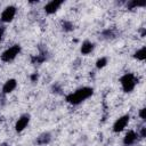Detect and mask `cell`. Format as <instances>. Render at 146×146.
<instances>
[{
    "label": "cell",
    "mask_w": 146,
    "mask_h": 146,
    "mask_svg": "<svg viewBox=\"0 0 146 146\" xmlns=\"http://www.w3.org/2000/svg\"><path fill=\"white\" fill-rule=\"evenodd\" d=\"M94 94V89L91 87H82L76 89L74 92H71L66 96V102L71 105H80L82 102L90 98Z\"/></svg>",
    "instance_id": "6da1fadb"
},
{
    "label": "cell",
    "mask_w": 146,
    "mask_h": 146,
    "mask_svg": "<svg viewBox=\"0 0 146 146\" xmlns=\"http://www.w3.org/2000/svg\"><path fill=\"white\" fill-rule=\"evenodd\" d=\"M120 83L124 92L129 94L133 91L136 84H137V78L133 73H125L120 78Z\"/></svg>",
    "instance_id": "7a4b0ae2"
},
{
    "label": "cell",
    "mask_w": 146,
    "mask_h": 146,
    "mask_svg": "<svg viewBox=\"0 0 146 146\" xmlns=\"http://www.w3.org/2000/svg\"><path fill=\"white\" fill-rule=\"evenodd\" d=\"M21 50H22V48H21L19 44H14V46L7 48V49L1 54L0 59H1L3 63H10V62H13V60L19 55Z\"/></svg>",
    "instance_id": "3957f363"
},
{
    "label": "cell",
    "mask_w": 146,
    "mask_h": 146,
    "mask_svg": "<svg viewBox=\"0 0 146 146\" xmlns=\"http://www.w3.org/2000/svg\"><path fill=\"white\" fill-rule=\"evenodd\" d=\"M16 13H17V8L15 6H8L2 10L1 16H0V21L2 23H10L15 18Z\"/></svg>",
    "instance_id": "277c9868"
},
{
    "label": "cell",
    "mask_w": 146,
    "mask_h": 146,
    "mask_svg": "<svg viewBox=\"0 0 146 146\" xmlns=\"http://www.w3.org/2000/svg\"><path fill=\"white\" fill-rule=\"evenodd\" d=\"M129 120H130L129 114H125V115L120 116L119 119H116V120H115V122H114V124H113L112 130H113L114 132H121V131H122V130H124V128L128 125Z\"/></svg>",
    "instance_id": "5b68a950"
},
{
    "label": "cell",
    "mask_w": 146,
    "mask_h": 146,
    "mask_svg": "<svg viewBox=\"0 0 146 146\" xmlns=\"http://www.w3.org/2000/svg\"><path fill=\"white\" fill-rule=\"evenodd\" d=\"M63 3H64V1H62V0H51V1H49V2L46 3V6H44L43 9H44L46 14L52 15V14H55L60 8V6Z\"/></svg>",
    "instance_id": "8992f818"
},
{
    "label": "cell",
    "mask_w": 146,
    "mask_h": 146,
    "mask_svg": "<svg viewBox=\"0 0 146 146\" xmlns=\"http://www.w3.org/2000/svg\"><path fill=\"white\" fill-rule=\"evenodd\" d=\"M30 120H31V119H30V115H29V114H24V115L19 116L18 120L16 121L15 130H16L17 132H22L23 130H25L26 127H27L29 123H30Z\"/></svg>",
    "instance_id": "52a82bcc"
},
{
    "label": "cell",
    "mask_w": 146,
    "mask_h": 146,
    "mask_svg": "<svg viewBox=\"0 0 146 146\" xmlns=\"http://www.w3.org/2000/svg\"><path fill=\"white\" fill-rule=\"evenodd\" d=\"M16 87H17V81L15 79H8L2 86V92L10 94L16 89Z\"/></svg>",
    "instance_id": "ba28073f"
},
{
    "label": "cell",
    "mask_w": 146,
    "mask_h": 146,
    "mask_svg": "<svg viewBox=\"0 0 146 146\" xmlns=\"http://www.w3.org/2000/svg\"><path fill=\"white\" fill-rule=\"evenodd\" d=\"M137 137H138V133L135 132L133 130H130L125 133V136L123 138V144L125 146H130V145L135 144V141L137 140Z\"/></svg>",
    "instance_id": "9c48e42d"
},
{
    "label": "cell",
    "mask_w": 146,
    "mask_h": 146,
    "mask_svg": "<svg viewBox=\"0 0 146 146\" xmlns=\"http://www.w3.org/2000/svg\"><path fill=\"white\" fill-rule=\"evenodd\" d=\"M94 49H95V44L91 41H88L87 40V41L82 42L81 48H80V51H81L82 55H89V54H91L94 51Z\"/></svg>",
    "instance_id": "30bf717a"
},
{
    "label": "cell",
    "mask_w": 146,
    "mask_h": 146,
    "mask_svg": "<svg viewBox=\"0 0 146 146\" xmlns=\"http://www.w3.org/2000/svg\"><path fill=\"white\" fill-rule=\"evenodd\" d=\"M50 140H51V135H50L49 132H43V133H41V135L38 137L36 143H38L39 145H47V144L50 143Z\"/></svg>",
    "instance_id": "8fae6325"
},
{
    "label": "cell",
    "mask_w": 146,
    "mask_h": 146,
    "mask_svg": "<svg viewBox=\"0 0 146 146\" xmlns=\"http://www.w3.org/2000/svg\"><path fill=\"white\" fill-rule=\"evenodd\" d=\"M133 58H136L137 60L144 62L146 59V47H141L140 49H138L137 51H135Z\"/></svg>",
    "instance_id": "7c38bea8"
},
{
    "label": "cell",
    "mask_w": 146,
    "mask_h": 146,
    "mask_svg": "<svg viewBox=\"0 0 146 146\" xmlns=\"http://www.w3.org/2000/svg\"><path fill=\"white\" fill-rule=\"evenodd\" d=\"M145 5H146L145 1L140 2V1L132 0V1H129V2L127 3V7H128V9H133V8H136V7H144Z\"/></svg>",
    "instance_id": "4fadbf2b"
},
{
    "label": "cell",
    "mask_w": 146,
    "mask_h": 146,
    "mask_svg": "<svg viewBox=\"0 0 146 146\" xmlns=\"http://www.w3.org/2000/svg\"><path fill=\"white\" fill-rule=\"evenodd\" d=\"M107 63H108V59H107V57H100V58H98L97 59V62H96V67L97 68H104L106 65H107Z\"/></svg>",
    "instance_id": "5bb4252c"
},
{
    "label": "cell",
    "mask_w": 146,
    "mask_h": 146,
    "mask_svg": "<svg viewBox=\"0 0 146 146\" xmlns=\"http://www.w3.org/2000/svg\"><path fill=\"white\" fill-rule=\"evenodd\" d=\"M63 30L66 31V32H70L73 30V24L71 22H63Z\"/></svg>",
    "instance_id": "9a60e30c"
},
{
    "label": "cell",
    "mask_w": 146,
    "mask_h": 146,
    "mask_svg": "<svg viewBox=\"0 0 146 146\" xmlns=\"http://www.w3.org/2000/svg\"><path fill=\"white\" fill-rule=\"evenodd\" d=\"M145 112H146V108H145V107L140 108V111H139V116H140L141 120H145V119H146V116H145Z\"/></svg>",
    "instance_id": "2e32d148"
},
{
    "label": "cell",
    "mask_w": 146,
    "mask_h": 146,
    "mask_svg": "<svg viewBox=\"0 0 146 146\" xmlns=\"http://www.w3.org/2000/svg\"><path fill=\"white\" fill-rule=\"evenodd\" d=\"M139 136H140V138H145V136H146V128H145V127H143V128L140 129Z\"/></svg>",
    "instance_id": "e0dca14e"
},
{
    "label": "cell",
    "mask_w": 146,
    "mask_h": 146,
    "mask_svg": "<svg viewBox=\"0 0 146 146\" xmlns=\"http://www.w3.org/2000/svg\"><path fill=\"white\" fill-rule=\"evenodd\" d=\"M3 33H5V26L0 24V42L2 40V36H3Z\"/></svg>",
    "instance_id": "ac0fdd59"
},
{
    "label": "cell",
    "mask_w": 146,
    "mask_h": 146,
    "mask_svg": "<svg viewBox=\"0 0 146 146\" xmlns=\"http://www.w3.org/2000/svg\"><path fill=\"white\" fill-rule=\"evenodd\" d=\"M31 80H32V82H35V81L38 80V74H36V73L32 74V76H31Z\"/></svg>",
    "instance_id": "d6986e66"
},
{
    "label": "cell",
    "mask_w": 146,
    "mask_h": 146,
    "mask_svg": "<svg viewBox=\"0 0 146 146\" xmlns=\"http://www.w3.org/2000/svg\"><path fill=\"white\" fill-rule=\"evenodd\" d=\"M0 146H7V145H6V144H1Z\"/></svg>",
    "instance_id": "ffe728a7"
}]
</instances>
